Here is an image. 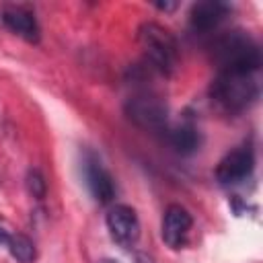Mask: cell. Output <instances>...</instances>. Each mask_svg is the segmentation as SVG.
Listing matches in <instances>:
<instances>
[{
  "label": "cell",
  "instance_id": "1",
  "mask_svg": "<svg viewBox=\"0 0 263 263\" xmlns=\"http://www.w3.org/2000/svg\"><path fill=\"white\" fill-rule=\"evenodd\" d=\"M212 60L218 72L257 74L261 66V49L245 31H228L212 43Z\"/></svg>",
  "mask_w": 263,
  "mask_h": 263
},
{
  "label": "cell",
  "instance_id": "2",
  "mask_svg": "<svg viewBox=\"0 0 263 263\" xmlns=\"http://www.w3.org/2000/svg\"><path fill=\"white\" fill-rule=\"evenodd\" d=\"M212 103L224 113H240L249 109L259 97V82L255 74L218 72L210 86Z\"/></svg>",
  "mask_w": 263,
  "mask_h": 263
},
{
  "label": "cell",
  "instance_id": "3",
  "mask_svg": "<svg viewBox=\"0 0 263 263\" xmlns=\"http://www.w3.org/2000/svg\"><path fill=\"white\" fill-rule=\"evenodd\" d=\"M138 41L152 70L168 76L179 64V45L173 33L158 23H144L138 31Z\"/></svg>",
  "mask_w": 263,
  "mask_h": 263
},
{
  "label": "cell",
  "instance_id": "4",
  "mask_svg": "<svg viewBox=\"0 0 263 263\" xmlns=\"http://www.w3.org/2000/svg\"><path fill=\"white\" fill-rule=\"evenodd\" d=\"M125 115L127 119L148 132H160L166 127V119H168V107L166 101L152 92V90H142L132 95L125 101Z\"/></svg>",
  "mask_w": 263,
  "mask_h": 263
},
{
  "label": "cell",
  "instance_id": "5",
  "mask_svg": "<svg viewBox=\"0 0 263 263\" xmlns=\"http://www.w3.org/2000/svg\"><path fill=\"white\" fill-rule=\"evenodd\" d=\"M107 230L111 234V238L123 247L129 249L138 242L140 238V220L134 208L125 205V203H117L107 212Z\"/></svg>",
  "mask_w": 263,
  "mask_h": 263
},
{
  "label": "cell",
  "instance_id": "6",
  "mask_svg": "<svg viewBox=\"0 0 263 263\" xmlns=\"http://www.w3.org/2000/svg\"><path fill=\"white\" fill-rule=\"evenodd\" d=\"M255 166V156L249 146H240L232 152H228L216 166V179L222 185H236L245 181Z\"/></svg>",
  "mask_w": 263,
  "mask_h": 263
},
{
  "label": "cell",
  "instance_id": "7",
  "mask_svg": "<svg viewBox=\"0 0 263 263\" xmlns=\"http://www.w3.org/2000/svg\"><path fill=\"white\" fill-rule=\"evenodd\" d=\"M82 166H84V181H86V187L92 193V197L99 203H109L115 197V191H117L115 181L109 175V171L101 164V160L92 152H86Z\"/></svg>",
  "mask_w": 263,
  "mask_h": 263
},
{
  "label": "cell",
  "instance_id": "8",
  "mask_svg": "<svg viewBox=\"0 0 263 263\" xmlns=\"http://www.w3.org/2000/svg\"><path fill=\"white\" fill-rule=\"evenodd\" d=\"M191 224H193V218L183 205H177V203L168 205L164 210L162 226H160V234H162L164 245L171 249H181L187 242Z\"/></svg>",
  "mask_w": 263,
  "mask_h": 263
},
{
  "label": "cell",
  "instance_id": "9",
  "mask_svg": "<svg viewBox=\"0 0 263 263\" xmlns=\"http://www.w3.org/2000/svg\"><path fill=\"white\" fill-rule=\"evenodd\" d=\"M228 12H230V6L226 2H220V0L197 2L189 12V27L195 33H208L216 29L226 18Z\"/></svg>",
  "mask_w": 263,
  "mask_h": 263
},
{
  "label": "cell",
  "instance_id": "10",
  "mask_svg": "<svg viewBox=\"0 0 263 263\" xmlns=\"http://www.w3.org/2000/svg\"><path fill=\"white\" fill-rule=\"evenodd\" d=\"M2 21L12 33L23 37L25 41H29V43L39 41V25H37L35 14L29 8H25V6H6L2 10Z\"/></svg>",
  "mask_w": 263,
  "mask_h": 263
},
{
  "label": "cell",
  "instance_id": "11",
  "mask_svg": "<svg viewBox=\"0 0 263 263\" xmlns=\"http://www.w3.org/2000/svg\"><path fill=\"white\" fill-rule=\"evenodd\" d=\"M171 146L179 152V154H191L199 148L201 144V138H199V132L195 129V125L191 123H181L177 125L175 129H171Z\"/></svg>",
  "mask_w": 263,
  "mask_h": 263
},
{
  "label": "cell",
  "instance_id": "12",
  "mask_svg": "<svg viewBox=\"0 0 263 263\" xmlns=\"http://www.w3.org/2000/svg\"><path fill=\"white\" fill-rule=\"evenodd\" d=\"M6 247H8L10 255H12L18 263H33V261H35L37 251H35L33 240H31L27 234H21V232L10 234V238H8V242H6Z\"/></svg>",
  "mask_w": 263,
  "mask_h": 263
},
{
  "label": "cell",
  "instance_id": "13",
  "mask_svg": "<svg viewBox=\"0 0 263 263\" xmlns=\"http://www.w3.org/2000/svg\"><path fill=\"white\" fill-rule=\"evenodd\" d=\"M27 189H29V193H31L35 199H43V197H45L47 185H45L43 175H41L37 168H31V171H29V175H27Z\"/></svg>",
  "mask_w": 263,
  "mask_h": 263
},
{
  "label": "cell",
  "instance_id": "14",
  "mask_svg": "<svg viewBox=\"0 0 263 263\" xmlns=\"http://www.w3.org/2000/svg\"><path fill=\"white\" fill-rule=\"evenodd\" d=\"M134 263H156V261H154V257L148 255V253H136Z\"/></svg>",
  "mask_w": 263,
  "mask_h": 263
},
{
  "label": "cell",
  "instance_id": "15",
  "mask_svg": "<svg viewBox=\"0 0 263 263\" xmlns=\"http://www.w3.org/2000/svg\"><path fill=\"white\" fill-rule=\"evenodd\" d=\"M8 238H10V232L0 224V245H6V242H8Z\"/></svg>",
  "mask_w": 263,
  "mask_h": 263
},
{
  "label": "cell",
  "instance_id": "16",
  "mask_svg": "<svg viewBox=\"0 0 263 263\" xmlns=\"http://www.w3.org/2000/svg\"><path fill=\"white\" fill-rule=\"evenodd\" d=\"M156 8H160V10H173V8H177V2H171V4H162V2H158L156 4Z\"/></svg>",
  "mask_w": 263,
  "mask_h": 263
},
{
  "label": "cell",
  "instance_id": "17",
  "mask_svg": "<svg viewBox=\"0 0 263 263\" xmlns=\"http://www.w3.org/2000/svg\"><path fill=\"white\" fill-rule=\"evenodd\" d=\"M103 263H113V261H103Z\"/></svg>",
  "mask_w": 263,
  "mask_h": 263
}]
</instances>
